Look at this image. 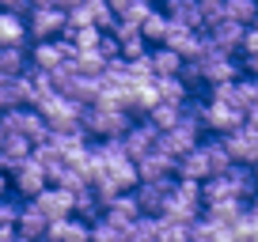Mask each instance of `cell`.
Here are the masks:
<instances>
[{
    "label": "cell",
    "mask_w": 258,
    "mask_h": 242,
    "mask_svg": "<svg viewBox=\"0 0 258 242\" xmlns=\"http://www.w3.org/2000/svg\"><path fill=\"white\" fill-rule=\"evenodd\" d=\"M133 110L125 106H106V102H95L84 110V129H88L91 140H121L129 129H133Z\"/></svg>",
    "instance_id": "6da1fadb"
},
{
    "label": "cell",
    "mask_w": 258,
    "mask_h": 242,
    "mask_svg": "<svg viewBox=\"0 0 258 242\" xmlns=\"http://www.w3.org/2000/svg\"><path fill=\"white\" fill-rule=\"evenodd\" d=\"M0 133H19V137H27L34 148L46 144L49 140V121L46 113L38 110V106H19V110H4L0 113Z\"/></svg>",
    "instance_id": "7a4b0ae2"
},
{
    "label": "cell",
    "mask_w": 258,
    "mask_h": 242,
    "mask_svg": "<svg viewBox=\"0 0 258 242\" xmlns=\"http://www.w3.org/2000/svg\"><path fill=\"white\" fill-rule=\"evenodd\" d=\"M202 72H205V87L235 83V80H243V61H239V53H224V49L213 46L202 57Z\"/></svg>",
    "instance_id": "3957f363"
},
{
    "label": "cell",
    "mask_w": 258,
    "mask_h": 242,
    "mask_svg": "<svg viewBox=\"0 0 258 242\" xmlns=\"http://www.w3.org/2000/svg\"><path fill=\"white\" fill-rule=\"evenodd\" d=\"M243 125H247V110L205 95V129H209L213 137H228V133L243 129Z\"/></svg>",
    "instance_id": "277c9868"
},
{
    "label": "cell",
    "mask_w": 258,
    "mask_h": 242,
    "mask_svg": "<svg viewBox=\"0 0 258 242\" xmlns=\"http://www.w3.org/2000/svg\"><path fill=\"white\" fill-rule=\"evenodd\" d=\"M38 110L46 113L49 129H80V125H84V110H88V106H80L76 98H69V95L57 91V95H49Z\"/></svg>",
    "instance_id": "5b68a950"
},
{
    "label": "cell",
    "mask_w": 258,
    "mask_h": 242,
    "mask_svg": "<svg viewBox=\"0 0 258 242\" xmlns=\"http://www.w3.org/2000/svg\"><path fill=\"white\" fill-rule=\"evenodd\" d=\"M46 186H49V174H46V167H42L38 155H34V159H27L16 174H8V189H12L16 197H23V201H34Z\"/></svg>",
    "instance_id": "8992f818"
},
{
    "label": "cell",
    "mask_w": 258,
    "mask_h": 242,
    "mask_svg": "<svg viewBox=\"0 0 258 242\" xmlns=\"http://www.w3.org/2000/svg\"><path fill=\"white\" fill-rule=\"evenodd\" d=\"M31 23V38L34 42H53L69 34V8H34L27 16Z\"/></svg>",
    "instance_id": "52a82bcc"
},
{
    "label": "cell",
    "mask_w": 258,
    "mask_h": 242,
    "mask_svg": "<svg viewBox=\"0 0 258 242\" xmlns=\"http://www.w3.org/2000/svg\"><path fill=\"white\" fill-rule=\"evenodd\" d=\"M31 204L49 219V223H57V219H64V216H76V193L64 189V186H46Z\"/></svg>",
    "instance_id": "ba28073f"
},
{
    "label": "cell",
    "mask_w": 258,
    "mask_h": 242,
    "mask_svg": "<svg viewBox=\"0 0 258 242\" xmlns=\"http://www.w3.org/2000/svg\"><path fill=\"white\" fill-rule=\"evenodd\" d=\"M34 102H38V91L31 76H0V110H19Z\"/></svg>",
    "instance_id": "9c48e42d"
},
{
    "label": "cell",
    "mask_w": 258,
    "mask_h": 242,
    "mask_svg": "<svg viewBox=\"0 0 258 242\" xmlns=\"http://www.w3.org/2000/svg\"><path fill=\"white\" fill-rule=\"evenodd\" d=\"M160 137H163V133L156 129L152 121H148V117H141L137 125H133V129H129L125 137H121V144H125V152L133 155L137 163H141L145 155H152L156 148H160Z\"/></svg>",
    "instance_id": "30bf717a"
},
{
    "label": "cell",
    "mask_w": 258,
    "mask_h": 242,
    "mask_svg": "<svg viewBox=\"0 0 258 242\" xmlns=\"http://www.w3.org/2000/svg\"><path fill=\"white\" fill-rule=\"evenodd\" d=\"M27 159H34V144L19 133H0V167L4 174H16Z\"/></svg>",
    "instance_id": "8fae6325"
},
{
    "label": "cell",
    "mask_w": 258,
    "mask_h": 242,
    "mask_svg": "<svg viewBox=\"0 0 258 242\" xmlns=\"http://www.w3.org/2000/svg\"><path fill=\"white\" fill-rule=\"evenodd\" d=\"M224 144H228V152H232L235 163H243V167H258V129L250 125V121L243 125V129L228 133Z\"/></svg>",
    "instance_id": "7c38bea8"
},
{
    "label": "cell",
    "mask_w": 258,
    "mask_h": 242,
    "mask_svg": "<svg viewBox=\"0 0 258 242\" xmlns=\"http://www.w3.org/2000/svg\"><path fill=\"white\" fill-rule=\"evenodd\" d=\"M49 242H95V223L84 216H64L49 227Z\"/></svg>",
    "instance_id": "4fadbf2b"
},
{
    "label": "cell",
    "mask_w": 258,
    "mask_h": 242,
    "mask_svg": "<svg viewBox=\"0 0 258 242\" xmlns=\"http://www.w3.org/2000/svg\"><path fill=\"white\" fill-rule=\"evenodd\" d=\"M213 38V46L224 49V53H243V38H247V27L235 23V19H220V23L205 27Z\"/></svg>",
    "instance_id": "5bb4252c"
},
{
    "label": "cell",
    "mask_w": 258,
    "mask_h": 242,
    "mask_svg": "<svg viewBox=\"0 0 258 242\" xmlns=\"http://www.w3.org/2000/svg\"><path fill=\"white\" fill-rule=\"evenodd\" d=\"M163 12H167L175 23L190 27V31H205V8H202V0H163Z\"/></svg>",
    "instance_id": "9a60e30c"
},
{
    "label": "cell",
    "mask_w": 258,
    "mask_h": 242,
    "mask_svg": "<svg viewBox=\"0 0 258 242\" xmlns=\"http://www.w3.org/2000/svg\"><path fill=\"white\" fill-rule=\"evenodd\" d=\"M0 46H34L27 16H19V12H4L0 16Z\"/></svg>",
    "instance_id": "2e32d148"
},
{
    "label": "cell",
    "mask_w": 258,
    "mask_h": 242,
    "mask_svg": "<svg viewBox=\"0 0 258 242\" xmlns=\"http://www.w3.org/2000/svg\"><path fill=\"white\" fill-rule=\"evenodd\" d=\"M137 170H141V182H163V178H175L178 174V159H171L167 152L156 148L152 155H145V159L137 163Z\"/></svg>",
    "instance_id": "e0dca14e"
},
{
    "label": "cell",
    "mask_w": 258,
    "mask_h": 242,
    "mask_svg": "<svg viewBox=\"0 0 258 242\" xmlns=\"http://www.w3.org/2000/svg\"><path fill=\"white\" fill-rule=\"evenodd\" d=\"M31 46H0V76H31Z\"/></svg>",
    "instance_id": "ac0fdd59"
},
{
    "label": "cell",
    "mask_w": 258,
    "mask_h": 242,
    "mask_svg": "<svg viewBox=\"0 0 258 242\" xmlns=\"http://www.w3.org/2000/svg\"><path fill=\"white\" fill-rule=\"evenodd\" d=\"M178 178H186V182H209L213 178V163H209V152H205V140L186 159H178Z\"/></svg>",
    "instance_id": "d6986e66"
},
{
    "label": "cell",
    "mask_w": 258,
    "mask_h": 242,
    "mask_svg": "<svg viewBox=\"0 0 258 242\" xmlns=\"http://www.w3.org/2000/svg\"><path fill=\"white\" fill-rule=\"evenodd\" d=\"M31 61H34V68H42V72H69L64 68V49H61V42H34L31 46Z\"/></svg>",
    "instance_id": "ffe728a7"
},
{
    "label": "cell",
    "mask_w": 258,
    "mask_h": 242,
    "mask_svg": "<svg viewBox=\"0 0 258 242\" xmlns=\"http://www.w3.org/2000/svg\"><path fill=\"white\" fill-rule=\"evenodd\" d=\"M152 68H156V80H171V76H182L186 57L171 46H156L152 49Z\"/></svg>",
    "instance_id": "44dd1931"
},
{
    "label": "cell",
    "mask_w": 258,
    "mask_h": 242,
    "mask_svg": "<svg viewBox=\"0 0 258 242\" xmlns=\"http://www.w3.org/2000/svg\"><path fill=\"white\" fill-rule=\"evenodd\" d=\"M49 219L42 216L38 208H34L31 201L23 204V216H19V234H23V238H31V242H42V238H49Z\"/></svg>",
    "instance_id": "7402d4cb"
},
{
    "label": "cell",
    "mask_w": 258,
    "mask_h": 242,
    "mask_svg": "<svg viewBox=\"0 0 258 242\" xmlns=\"http://www.w3.org/2000/svg\"><path fill=\"white\" fill-rule=\"evenodd\" d=\"M145 117L152 121V125H156L160 133H167V129H175L178 121L186 117V106H175V102H160L152 113H145Z\"/></svg>",
    "instance_id": "603a6c76"
},
{
    "label": "cell",
    "mask_w": 258,
    "mask_h": 242,
    "mask_svg": "<svg viewBox=\"0 0 258 242\" xmlns=\"http://www.w3.org/2000/svg\"><path fill=\"white\" fill-rule=\"evenodd\" d=\"M103 212H106V204H103V197L95 193V186H88V189H80V193H76V216H84V219H91V223H95Z\"/></svg>",
    "instance_id": "cb8c5ba5"
},
{
    "label": "cell",
    "mask_w": 258,
    "mask_h": 242,
    "mask_svg": "<svg viewBox=\"0 0 258 242\" xmlns=\"http://www.w3.org/2000/svg\"><path fill=\"white\" fill-rule=\"evenodd\" d=\"M224 19H235V23H243V27H254L258 23V0H228Z\"/></svg>",
    "instance_id": "d4e9b609"
},
{
    "label": "cell",
    "mask_w": 258,
    "mask_h": 242,
    "mask_svg": "<svg viewBox=\"0 0 258 242\" xmlns=\"http://www.w3.org/2000/svg\"><path fill=\"white\" fill-rule=\"evenodd\" d=\"M103 34H106V31H99V27H69V34H64V38L73 42L80 53H91V49H99Z\"/></svg>",
    "instance_id": "484cf974"
},
{
    "label": "cell",
    "mask_w": 258,
    "mask_h": 242,
    "mask_svg": "<svg viewBox=\"0 0 258 242\" xmlns=\"http://www.w3.org/2000/svg\"><path fill=\"white\" fill-rule=\"evenodd\" d=\"M145 38L152 42V49H156V46H167V38H171V16H167L163 8L145 23Z\"/></svg>",
    "instance_id": "4316f807"
},
{
    "label": "cell",
    "mask_w": 258,
    "mask_h": 242,
    "mask_svg": "<svg viewBox=\"0 0 258 242\" xmlns=\"http://www.w3.org/2000/svg\"><path fill=\"white\" fill-rule=\"evenodd\" d=\"M148 53H152V42H148L145 34H133V38L121 42V57H125V61H137V57H148Z\"/></svg>",
    "instance_id": "83f0119b"
},
{
    "label": "cell",
    "mask_w": 258,
    "mask_h": 242,
    "mask_svg": "<svg viewBox=\"0 0 258 242\" xmlns=\"http://www.w3.org/2000/svg\"><path fill=\"white\" fill-rule=\"evenodd\" d=\"M69 27H95V8H91V0L69 8Z\"/></svg>",
    "instance_id": "f1b7e54d"
},
{
    "label": "cell",
    "mask_w": 258,
    "mask_h": 242,
    "mask_svg": "<svg viewBox=\"0 0 258 242\" xmlns=\"http://www.w3.org/2000/svg\"><path fill=\"white\" fill-rule=\"evenodd\" d=\"M99 53H103L106 61H118V57H121V38L106 31V34H103V42H99Z\"/></svg>",
    "instance_id": "f546056e"
},
{
    "label": "cell",
    "mask_w": 258,
    "mask_h": 242,
    "mask_svg": "<svg viewBox=\"0 0 258 242\" xmlns=\"http://www.w3.org/2000/svg\"><path fill=\"white\" fill-rule=\"evenodd\" d=\"M0 8H4V12H19V16H31L34 4H31V0H0Z\"/></svg>",
    "instance_id": "4dcf8cb0"
},
{
    "label": "cell",
    "mask_w": 258,
    "mask_h": 242,
    "mask_svg": "<svg viewBox=\"0 0 258 242\" xmlns=\"http://www.w3.org/2000/svg\"><path fill=\"white\" fill-rule=\"evenodd\" d=\"M258 53V27H247V38H243V53L239 57H254Z\"/></svg>",
    "instance_id": "1f68e13d"
},
{
    "label": "cell",
    "mask_w": 258,
    "mask_h": 242,
    "mask_svg": "<svg viewBox=\"0 0 258 242\" xmlns=\"http://www.w3.org/2000/svg\"><path fill=\"white\" fill-rule=\"evenodd\" d=\"M243 72L258 80V53H254V57H243Z\"/></svg>",
    "instance_id": "d6a6232c"
},
{
    "label": "cell",
    "mask_w": 258,
    "mask_h": 242,
    "mask_svg": "<svg viewBox=\"0 0 258 242\" xmlns=\"http://www.w3.org/2000/svg\"><path fill=\"white\" fill-rule=\"evenodd\" d=\"M106 4H110V8H114V12H118V16H121V12H125V8H129V4H133V0H106Z\"/></svg>",
    "instance_id": "836d02e7"
},
{
    "label": "cell",
    "mask_w": 258,
    "mask_h": 242,
    "mask_svg": "<svg viewBox=\"0 0 258 242\" xmlns=\"http://www.w3.org/2000/svg\"><path fill=\"white\" fill-rule=\"evenodd\" d=\"M16 242H31V238H23V234H19V238H16Z\"/></svg>",
    "instance_id": "e575fe53"
},
{
    "label": "cell",
    "mask_w": 258,
    "mask_h": 242,
    "mask_svg": "<svg viewBox=\"0 0 258 242\" xmlns=\"http://www.w3.org/2000/svg\"><path fill=\"white\" fill-rule=\"evenodd\" d=\"M129 242H148V238H129Z\"/></svg>",
    "instance_id": "d590c367"
},
{
    "label": "cell",
    "mask_w": 258,
    "mask_h": 242,
    "mask_svg": "<svg viewBox=\"0 0 258 242\" xmlns=\"http://www.w3.org/2000/svg\"><path fill=\"white\" fill-rule=\"evenodd\" d=\"M254 27H258V23H254Z\"/></svg>",
    "instance_id": "8d00e7d4"
}]
</instances>
